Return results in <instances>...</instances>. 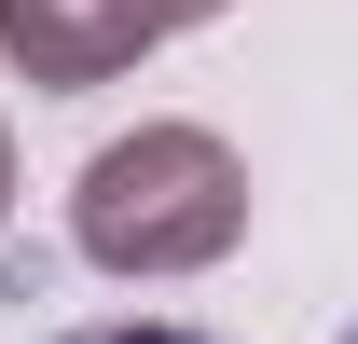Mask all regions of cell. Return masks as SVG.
Masks as SVG:
<instances>
[{
	"instance_id": "3",
	"label": "cell",
	"mask_w": 358,
	"mask_h": 344,
	"mask_svg": "<svg viewBox=\"0 0 358 344\" xmlns=\"http://www.w3.org/2000/svg\"><path fill=\"white\" fill-rule=\"evenodd\" d=\"M55 344H207V331H179V317H96V331H55Z\"/></svg>"
},
{
	"instance_id": "6",
	"label": "cell",
	"mask_w": 358,
	"mask_h": 344,
	"mask_svg": "<svg viewBox=\"0 0 358 344\" xmlns=\"http://www.w3.org/2000/svg\"><path fill=\"white\" fill-rule=\"evenodd\" d=\"M345 344H358V331H345Z\"/></svg>"
},
{
	"instance_id": "1",
	"label": "cell",
	"mask_w": 358,
	"mask_h": 344,
	"mask_svg": "<svg viewBox=\"0 0 358 344\" xmlns=\"http://www.w3.org/2000/svg\"><path fill=\"white\" fill-rule=\"evenodd\" d=\"M69 234H83V261H110V275H207V261L248 234V166H234L207 124H138V138H110L83 166Z\"/></svg>"
},
{
	"instance_id": "4",
	"label": "cell",
	"mask_w": 358,
	"mask_h": 344,
	"mask_svg": "<svg viewBox=\"0 0 358 344\" xmlns=\"http://www.w3.org/2000/svg\"><path fill=\"white\" fill-rule=\"evenodd\" d=\"M138 14H152V28H193V14H221V0H138Z\"/></svg>"
},
{
	"instance_id": "5",
	"label": "cell",
	"mask_w": 358,
	"mask_h": 344,
	"mask_svg": "<svg viewBox=\"0 0 358 344\" xmlns=\"http://www.w3.org/2000/svg\"><path fill=\"white\" fill-rule=\"evenodd\" d=\"M0 207H14V138H0Z\"/></svg>"
},
{
	"instance_id": "2",
	"label": "cell",
	"mask_w": 358,
	"mask_h": 344,
	"mask_svg": "<svg viewBox=\"0 0 358 344\" xmlns=\"http://www.w3.org/2000/svg\"><path fill=\"white\" fill-rule=\"evenodd\" d=\"M152 42H166V28H152L138 0H0V55H14L42 96L110 83V69H138Z\"/></svg>"
}]
</instances>
